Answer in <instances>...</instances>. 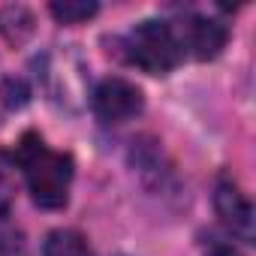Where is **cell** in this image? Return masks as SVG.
Segmentation results:
<instances>
[{
    "label": "cell",
    "mask_w": 256,
    "mask_h": 256,
    "mask_svg": "<svg viewBox=\"0 0 256 256\" xmlns=\"http://www.w3.org/2000/svg\"><path fill=\"white\" fill-rule=\"evenodd\" d=\"M24 175L28 190L34 196V202L46 211H58L66 205L70 199V184H72V157L64 151H52L40 133L28 130L16 148L6 154Z\"/></svg>",
    "instance_id": "obj_1"
},
{
    "label": "cell",
    "mask_w": 256,
    "mask_h": 256,
    "mask_svg": "<svg viewBox=\"0 0 256 256\" xmlns=\"http://www.w3.org/2000/svg\"><path fill=\"white\" fill-rule=\"evenodd\" d=\"M124 54L130 64H136L139 70H145L151 76H166L181 64L184 48H181L178 34H175V24L160 22V18H148V22H139L126 34Z\"/></svg>",
    "instance_id": "obj_2"
},
{
    "label": "cell",
    "mask_w": 256,
    "mask_h": 256,
    "mask_svg": "<svg viewBox=\"0 0 256 256\" xmlns=\"http://www.w3.org/2000/svg\"><path fill=\"white\" fill-rule=\"evenodd\" d=\"M90 106L102 124H124V120H130L142 112L145 96L133 82H126L120 76H108L96 84Z\"/></svg>",
    "instance_id": "obj_3"
},
{
    "label": "cell",
    "mask_w": 256,
    "mask_h": 256,
    "mask_svg": "<svg viewBox=\"0 0 256 256\" xmlns=\"http://www.w3.org/2000/svg\"><path fill=\"white\" fill-rule=\"evenodd\" d=\"M214 208L220 223L244 244H253L256 238V217H253V205L250 199L238 190V184H232L229 178H220L214 187Z\"/></svg>",
    "instance_id": "obj_4"
},
{
    "label": "cell",
    "mask_w": 256,
    "mask_h": 256,
    "mask_svg": "<svg viewBox=\"0 0 256 256\" xmlns=\"http://www.w3.org/2000/svg\"><path fill=\"white\" fill-rule=\"evenodd\" d=\"M178 40H181V48L190 52L196 60H214L226 40H229V30L226 24H220L217 18H208V16H190L181 22V28H175Z\"/></svg>",
    "instance_id": "obj_5"
},
{
    "label": "cell",
    "mask_w": 256,
    "mask_h": 256,
    "mask_svg": "<svg viewBox=\"0 0 256 256\" xmlns=\"http://www.w3.org/2000/svg\"><path fill=\"white\" fill-rule=\"evenodd\" d=\"M42 256H94L90 244L76 229H54L42 244Z\"/></svg>",
    "instance_id": "obj_6"
},
{
    "label": "cell",
    "mask_w": 256,
    "mask_h": 256,
    "mask_svg": "<svg viewBox=\"0 0 256 256\" xmlns=\"http://www.w3.org/2000/svg\"><path fill=\"white\" fill-rule=\"evenodd\" d=\"M48 12L60 22V24H82L88 18H94L100 12V6L94 0H58L48 6Z\"/></svg>",
    "instance_id": "obj_7"
},
{
    "label": "cell",
    "mask_w": 256,
    "mask_h": 256,
    "mask_svg": "<svg viewBox=\"0 0 256 256\" xmlns=\"http://www.w3.org/2000/svg\"><path fill=\"white\" fill-rule=\"evenodd\" d=\"M4 96H6V106H10V108L24 106V102H28V88H24V82L10 78V82L4 84Z\"/></svg>",
    "instance_id": "obj_8"
},
{
    "label": "cell",
    "mask_w": 256,
    "mask_h": 256,
    "mask_svg": "<svg viewBox=\"0 0 256 256\" xmlns=\"http://www.w3.org/2000/svg\"><path fill=\"white\" fill-rule=\"evenodd\" d=\"M205 256H238V250L229 241H211L208 250H205Z\"/></svg>",
    "instance_id": "obj_9"
},
{
    "label": "cell",
    "mask_w": 256,
    "mask_h": 256,
    "mask_svg": "<svg viewBox=\"0 0 256 256\" xmlns=\"http://www.w3.org/2000/svg\"><path fill=\"white\" fill-rule=\"evenodd\" d=\"M10 199H12V193H10V184L0 178V214H4L6 208H10Z\"/></svg>",
    "instance_id": "obj_10"
}]
</instances>
